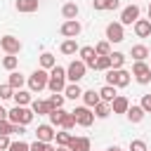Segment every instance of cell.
I'll return each instance as SVG.
<instances>
[{
	"mask_svg": "<svg viewBox=\"0 0 151 151\" xmlns=\"http://www.w3.org/2000/svg\"><path fill=\"white\" fill-rule=\"evenodd\" d=\"M47 87H50L52 92H64V87H66V68H61V66H52V68H50Z\"/></svg>",
	"mask_w": 151,
	"mask_h": 151,
	"instance_id": "6da1fadb",
	"label": "cell"
},
{
	"mask_svg": "<svg viewBox=\"0 0 151 151\" xmlns=\"http://www.w3.org/2000/svg\"><path fill=\"white\" fill-rule=\"evenodd\" d=\"M7 120L14 125H28L33 120V111L26 106H14L12 111H7Z\"/></svg>",
	"mask_w": 151,
	"mask_h": 151,
	"instance_id": "7a4b0ae2",
	"label": "cell"
},
{
	"mask_svg": "<svg viewBox=\"0 0 151 151\" xmlns=\"http://www.w3.org/2000/svg\"><path fill=\"white\" fill-rule=\"evenodd\" d=\"M130 76H132V73H127L125 68H109V73H106V85L125 87V85H130Z\"/></svg>",
	"mask_w": 151,
	"mask_h": 151,
	"instance_id": "3957f363",
	"label": "cell"
},
{
	"mask_svg": "<svg viewBox=\"0 0 151 151\" xmlns=\"http://www.w3.org/2000/svg\"><path fill=\"white\" fill-rule=\"evenodd\" d=\"M47 80H50V73H47L45 68L33 71L31 78H28V87H31V92H40V90H45V87H47Z\"/></svg>",
	"mask_w": 151,
	"mask_h": 151,
	"instance_id": "277c9868",
	"label": "cell"
},
{
	"mask_svg": "<svg viewBox=\"0 0 151 151\" xmlns=\"http://www.w3.org/2000/svg\"><path fill=\"white\" fill-rule=\"evenodd\" d=\"M85 71H87L85 61H83V59H76V61L68 64V68H66V78H68L71 83H80V80L85 78Z\"/></svg>",
	"mask_w": 151,
	"mask_h": 151,
	"instance_id": "5b68a950",
	"label": "cell"
},
{
	"mask_svg": "<svg viewBox=\"0 0 151 151\" xmlns=\"http://www.w3.org/2000/svg\"><path fill=\"white\" fill-rule=\"evenodd\" d=\"M132 76H134V80H137L139 85L151 83V68H149V64H146V61H134V64H132Z\"/></svg>",
	"mask_w": 151,
	"mask_h": 151,
	"instance_id": "8992f818",
	"label": "cell"
},
{
	"mask_svg": "<svg viewBox=\"0 0 151 151\" xmlns=\"http://www.w3.org/2000/svg\"><path fill=\"white\" fill-rule=\"evenodd\" d=\"M76 116V125H83V127H90L94 123V111L90 106H78L76 111H71Z\"/></svg>",
	"mask_w": 151,
	"mask_h": 151,
	"instance_id": "52a82bcc",
	"label": "cell"
},
{
	"mask_svg": "<svg viewBox=\"0 0 151 151\" xmlns=\"http://www.w3.org/2000/svg\"><path fill=\"white\" fill-rule=\"evenodd\" d=\"M80 31H83V26H80L78 19H66V21L61 24V28H59V33H61L64 38H78Z\"/></svg>",
	"mask_w": 151,
	"mask_h": 151,
	"instance_id": "ba28073f",
	"label": "cell"
},
{
	"mask_svg": "<svg viewBox=\"0 0 151 151\" xmlns=\"http://www.w3.org/2000/svg\"><path fill=\"white\" fill-rule=\"evenodd\" d=\"M106 38H109V42H123V40H125L123 24H120V21H111V24L106 26Z\"/></svg>",
	"mask_w": 151,
	"mask_h": 151,
	"instance_id": "9c48e42d",
	"label": "cell"
},
{
	"mask_svg": "<svg viewBox=\"0 0 151 151\" xmlns=\"http://www.w3.org/2000/svg\"><path fill=\"white\" fill-rule=\"evenodd\" d=\"M0 47H2L7 54H19V50H21V40L14 38V35H2V38H0Z\"/></svg>",
	"mask_w": 151,
	"mask_h": 151,
	"instance_id": "30bf717a",
	"label": "cell"
},
{
	"mask_svg": "<svg viewBox=\"0 0 151 151\" xmlns=\"http://www.w3.org/2000/svg\"><path fill=\"white\" fill-rule=\"evenodd\" d=\"M139 5H127L123 12H120V24L123 26H127V24H134L137 19H139Z\"/></svg>",
	"mask_w": 151,
	"mask_h": 151,
	"instance_id": "8fae6325",
	"label": "cell"
},
{
	"mask_svg": "<svg viewBox=\"0 0 151 151\" xmlns=\"http://www.w3.org/2000/svg\"><path fill=\"white\" fill-rule=\"evenodd\" d=\"M78 54H80V59L85 61V66H87V68H94V61H97V52H94V47L85 45V47H80V50H78Z\"/></svg>",
	"mask_w": 151,
	"mask_h": 151,
	"instance_id": "7c38bea8",
	"label": "cell"
},
{
	"mask_svg": "<svg viewBox=\"0 0 151 151\" xmlns=\"http://www.w3.org/2000/svg\"><path fill=\"white\" fill-rule=\"evenodd\" d=\"M132 26H134L137 38H149V35H151V21H149V19H137Z\"/></svg>",
	"mask_w": 151,
	"mask_h": 151,
	"instance_id": "4fadbf2b",
	"label": "cell"
},
{
	"mask_svg": "<svg viewBox=\"0 0 151 151\" xmlns=\"http://www.w3.org/2000/svg\"><path fill=\"white\" fill-rule=\"evenodd\" d=\"M38 5H40V0H17V2H14L17 12H26V14L35 12V9H38Z\"/></svg>",
	"mask_w": 151,
	"mask_h": 151,
	"instance_id": "5bb4252c",
	"label": "cell"
},
{
	"mask_svg": "<svg viewBox=\"0 0 151 151\" xmlns=\"http://www.w3.org/2000/svg\"><path fill=\"white\" fill-rule=\"evenodd\" d=\"M35 139H40V142H52V139H54V130H52V125H38V130H35Z\"/></svg>",
	"mask_w": 151,
	"mask_h": 151,
	"instance_id": "9a60e30c",
	"label": "cell"
},
{
	"mask_svg": "<svg viewBox=\"0 0 151 151\" xmlns=\"http://www.w3.org/2000/svg\"><path fill=\"white\" fill-rule=\"evenodd\" d=\"M127 106H130V101H127V97H123V94H118V97L111 101V111H113V113H125Z\"/></svg>",
	"mask_w": 151,
	"mask_h": 151,
	"instance_id": "2e32d148",
	"label": "cell"
},
{
	"mask_svg": "<svg viewBox=\"0 0 151 151\" xmlns=\"http://www.w3.org/2000/svg\"><path fill=\"white\" fill-rule=\"evenodd\" d=\"M31 111L38 113V116H50L52 106H50V101H40V99H35V101H31Z\"/></svg>",
	"mask_w": 151,
	"mask_h": 151,
	"instance_id": "e0dca14e",
	"label": "cell"
},
{
	"mask_svg": "<svg viewBox=\"0 0 151 151\" xmlns=\"http://www.w3.org/2000/svg\"><path fill=\"white\" fill-rule=\"evenodd\" d=\"M125 113H127V118H130V123H142V118H144V113H146V111H144L142 106H137V104H132V106H127V111H125Z\"/></svg>",
	"mask_w": 151,
	"mask_h": 151,
	"instance_id": "ac0fdd59",
	"label": "cell"
},
{
	"mask_svg": "<svg viewBox=\"0 0 151 151\" xmlns=\"http://www.w3.org/2000/svg\"><path fill=\"white\" fill-rule=\"evenodd\" d=\"M71 151H90V139L87 137H73L68 144Z\"/></svg>",
	"mask_w": 151,
	"mask_h": 151,
	"instance_id": "d6986e66",
	"label": "cell"
},
{
	"mask_svg": "<svg viewBox=\"0 0 151 151\" xmlns=\"http://www.w3.org/2000/svg\"><path fill=\"white\" fill-rule=\"evenodd\" d=\"M116 97H118V92H116V87H113V85H104V87L99 90V99H101V101H106V104H111Z\"/></svg>",
	"mask_w": 151,
	"mask_h": 151,
	"instance_id": "ffe728a7",
	"label": "cell"
},
{
	"mask_svg": "<svg viewBox=\"0 0 151 151\" xmlns=\"http://www.w3.org/2000/svg\"><path fill=\"white\" fill-rule=\"evenodd\" d=\"M66 113H68V111H64V106H61V109H52V111H50V123H52L54 127H61Z\"/></svg>",
	"mask_w": 151,
	"mask_h": 151,
	"instance_id": "44dd1931",
	"label": "cell"
},
{
	"mask_svg": "<svg viewBox=\"0 0 151 151\" xmlns=\"http://www.w3.org/2000/svg\"><path fill=\"white\" fill-rule=\"evenodd\" d=\"M130 54H132L134 61H144V59L149 57V47H146V45H134V47L130 50Z\"/></svg>",
	"mask_w": 151,
	"mask_h": 151,
	"instance_id": "7402d4cb",
	"label": "cell"
},
{
	"mask_svg": "<svg viewBox=\"0 0 151 151\" xmlns=\"http://www.w3.org/2000/svg\"><path fill=\"white\" fill-rule=\"evenodd\" d=\"M80 97H83L85 106H90V109H94V104H99V101H101V99H99V92H94V90H87V92H83Z\"/></svg>",
	"mask_w": 151,
	"mask_h": 151,
	"instance_id": "603a6c76",
	"label": "cell"
},
{
	"mask_svg": "<svg viewBox=\"0 0 151 151\" xmlns=\"http://www.w3.org/2000/svg\"><path fill=\"white\" fill-rule=\"evenodd\" d=\"M80 47H78V42H76V38H66L64 42H61V54H76Z\"/></svg>",
	"mask_w": 151,
	"mask_h": 151,
	"instance_id": "cb8c5ba5",
	"label": "cell"
},
{
	"mask_svg": "<svg viewBox=\"0 0 151 151\" xmlns=\"http://www.w3.org/2000/svg\"><path fill=\"white\" fill-rule=\"evenodd\" d=\"M78 12H80V9H78V5H76V2H66V5L61 7L64 19H76V17H78Z\"/></svg>",
	"mask_w": 151,
	"mask_h": 151,
	"instance_id": "d4e9b609",
	"label": "cell"
},
{
	"mask_svg": "<svg viewBox=\"0 0 151 151\" xmlns=\"http://www.w3.org/2000/svg\"><path fill=\"white\" fill-rule=\"evenodd\" d=\"M52 66H57V59H54V54H50V52H42V54H40V68L50 71Z\"/></svg>",
	"mask_w": 151,
	"mask_h": 151,
	"instance_id": "484cf974",
	"label": "cell"
},
{
	"mask_svg": "<svg viewBox=\"0 0 151 151\" xmlns=\"http://www.w3.org/2000/svg\"><path fill=\"white\" fill-rule=\"evenodd\" d=\"M14 101H17V106H26V104H31V92H26V90H17V92H14Z\"/></svg>",
	"mask_w": 151,
	"mask_h": 151,
	"instance_id": "4316f807",
	"label": "cell"
},
{
	"mask_svg": "<svg viewBox=\"0 0 151 151\" xmlns=\"http://www.w3.org/2000/svg\"><path fill=\"white\" fill-rule=\"evenodd\" d=\"M109 113H111V104H106V101L94 104V118H106Z\"/></svg>",
	"mask_w": 151,
	"mask_h": 151,
	"instance_id": "83f0119b",
	"label": "cell"
},
{
	"mask_svg": "<svg viewBox=\"0 0 151 151\" xmlns=\"http://www.w3.org/2000/svg\"><path fill=\"white\" fill-rule=\"evenodd\" d=\"M54 139H57V146H68L71 139H73V134L68 130H64V132H54Z\"/></svg>",
	"mask_w": 151,
	"mask_h": 151,
	"instance_id": "f1b7e54d",
	"label": "cell"
},
{
	"mask_svg": "<svg viewBox=\"0 0 151 151\" xmlns=\"http://www.w3.org/2000/svg\"><path fill=\"white\" fill-rule=\"evenodd\" d=\"M28 151H57L50 142H40V139H35L33 144H28Z\"/></svg>",
	"mask_w": 151,
	"mask_h": 151,
	"instance_id": "f546056e",
	"label": "cell"
},
{
	"mask_svg": "<svg viewBox=\"0 0 151 151\" xmlns=\"http://www.w3.org/2000/svg\"><path fill=\"white\" fill-rule=\"evenodd\" d=\"M94 52H97V57H109V54H111V42H109V40L97 42V45H94Z\"/></svg>",
	"mask_w": 151,
	"mask_h": 151,
	"instance_id": "4dcf8cb0",
	"label": "cell"
},
{
	"mask_svg": "<svg viewBox=\"0 0 151 151\" xmlns=\"http://www.w3.org/2000/svg\"><path fill=\"white\" fill-rule=\"evenodd\" d=\"M64 94H66L68 99H78V97L83 94V90L78 87V83H71V85H66V87H64Z\"/></svg>",
	"mask_w": 151,
	"mask_h": 151,
	"instance_id": "1f68e13d",
	"label": "cell"
},
{
	"mask_svg": "<svg viewBox=\"0 0 151 151\" xmlns=\"http://www.w3.org/2000/svg\"><path fill=\"white\" fill-rule=\"evenodd\" d=\"M109 57H111V68H123V64H125V54L123 52H111Z\"/></svg>",
	"mask_w": 151,
	"mask_h": 151,
	"instance_id": "d6a6232c",
	"label": "cell"
},
{
	"mask_svg": "<svg viewBox=\"0 0 151 151\" xmlns=\"http://www.w3.org/2000/svg\"><path fill=\"white\" fill-rule=\"evenodd\" d=\"M7 83L12 85V90H21V85H24V76H21V73H17V71H12Z\"/></svg>",
	"mask_w": 151,
	"mask_h": 151,
	"instance_id": "836d02e7",
	"label": "cell"
},
{
	"mask_svg": "<svg viewBox=\"0 0 151 151\" xmlns=\"http://www.w3.org/2000/svg\"><path fill=\"white\" fill-rule=\"evenodd\" d=\"M109 68H111V57H97L94 71H109Z\"/></svg>",
	"mask_w": 151,
	"mask_h": 151,
	"instance_id": "e575fe53",
	"label": "cell"
},
{
	"mask_svg": "<svg viewBox=\"0 0 151 151\" xmlns=\"http://www.w3.org/2000/svg\"><path fill=\"white\" fill-rule=\"evenodd\" d=\"M17 64H19V59H17L14 54H7V57L2 59V66H5L7 71H14V68H17Z\"/></svg>",
	"mask_w": 151,
	"mask_h": 151,
	"instance_id": "d590c367",
	"label": "cell"
},
{
	"mask_svg": "<svg viewBox=\"0 0 151 151\" xmlns=\"http://www.w3.org/2000/svg\"><path fill=\"white\" fill-rule=\"evenodd\" d=\"M47 101H50V106H52V109H61V106H64V97H61V92H54Z\"/></svg>",
	"mask_w": 151,
	"mask_h": 151,
	"instance_id": "8d00e7d4",
	"label": "cell"
},
{
	"mask_svg": "<svg viewBox=\"0 0 151 151\" xmlns=\"http://www.w3.org/2000/svg\"><path fill=\"white\" fill-rule=\"evenodd\" d=\"M9 97H14V90H12V85H9V83L0 85V99H9Z\"/></svg>",
	"mask_w": 151,
	"mask_h": 151,
	"instance_id": "74e56055",
	"label": "cell"
},
{
	"mask_svg": "<svg viewBox=\"0 0 151 151\" xmlns=\"http://www.w3.org/2000/svg\"><path fill=\"white\" fill-rule=\"evenodd\" d=\"M61 127H64V130H73V127H76V116H73V113H66Z\"/></svg>",
	"mask_w": 151,
	"mask_h": 151,
	"instance_id": "f35d334b",
	"label": "cell"
},
{
	"mask_svg": "<svg viewBox=\"0 0 151 151\" xmlns=\"http://www.w3.org/2000/svg\"><path fill=\"white\" fill-rule=\"evenodd\" d=\"M12 130H14V123H9L7 118L0 120V134H12Z\"/></svg>",
	"mask_w": 151,
	"mask_h": 151,
	"instance_id": "ab89813d",
	"label": "cell"
},
{
	"mask_svg": "<svg viewBox=\"0 0 151 151\" xmlns=\"http://www.w3.org/2000/svg\"><path fill=\"white\" fill-rule=\"evenodd\" d=\"M7 151H28V144L21 142V139H19V142H9V149H7Z\"/></svg>",
	"mask_w": 151,
	"mask_h": 151,
	"instance_id": "60d3db41",
	"label": "cell"
},
{
	"mask_svg": "<svg viewBox=\"0 0 151 151\" xmlns=\"http://www.w3.org/2000/svg\"><path fill=\"white\" fill-rule=\"evenodd\" d=\"M130 151H146V144L142 139H132L130 142Z\"/></svg>",
	"mask_w": 151,
	"mask_h": 151,
	"instance_id": "b9f144b4",
	"label": "cell"
},
{
	"mask_svg": "<svg viewBox=\"0 0 151 151\" xmlns=\"http://www.w3.org/2000/svg\"><path fill=\"white\" fill-rule=\"evenodd\" d=\"M92 7L99 9V12L101 9H109V0H92Z\"/></svg>",
	"mask_w": 151,
	"mask_h": 151,
	"instance_id": "7bdbcfd3",
	"label": "cell"
},
{
	"mask_svg": "<svg viewBox=\"0 0 151 151\" xmlns=\"http://www.w3.org/2000/svg\"><path fill=\"white\" fill-rule=\"evenodd\" d=\"M139 106H142V109H144V111L149 113V111H151V94H144V97H142V104H139Z\"/></svg>",
	"mask_w": 151,
	"mask_h": 151,
	"instance_id": "ee69618b",
	"label": "cell"
},
{
	"mask_svg": "<svg viewBox=\"0 0 151 151\" xmlns=\"http://www.w3.org/2000/svg\"><path fill=\"white\" fill-rule=\"evenodd\" d=\"M9 149V134H0V151Z\"/></svg>",
	"mask_w": 151,
	"mask_h": 151,
	"instance_id": "f6af8a7d",
	"label": "cell"
},
{
	"mask_svg": "<svg viewBox=\"0 0 151 151\" xmlns=\"http://www.w3.org/2000/svg\"><path fill=\"white\" fill-rule=\"evenodd\" d=\"M12 132H17L19 137H21V134H26V125H14V130H12Z\"/></svg>",
	"mask_w": 151,
	"mask_h": 151,
	"instance_id": "bcb514c9",
	"label": "cell"
},
{
	"mask_svg": "<svg viewBox=\"0 0 151 151\" xmlns=\"http://www.w3.org/2000/svg\"><path fill=\"white\" fill-rule=\"evenodd\" d=\"M120 7V0H109V9H118Z\"/></svg>",
	"mask_w": 151,
	"mask_h": 151,
	"instance_id": "7dc6e473",
	"label": "cell"
},
{
	"mask_svg": "<svg viewBox=\"0 0 151 151\" xmlns=\"http://www.w3.org/2000/svg\"><path fill=\"white\" fill-rule=\"evenodd\" d=\"M5 118H7V111H5L2 106H0V120H5Z\"/></svg>",
	"mask_w": 151,
	"mask_h": 151,
	"instance_id": "c3c4849f",
	"label": "cell"
},
{
	"mask_svg": "<svg viewBox=\"0 0 151 151\" xmlns=\"http://www.w3.org/2000/svg\"><path fill=\"white\" fill-rule=\"evenodd\" d=\"M57 151H71L68 146H57Z\"/></svg>",
	"mask_w": 151,
	"mask_h": 151,
	"instance_id": "681fc988",
	"label": "cell"
},
{
	"mask_svg": "<svg viewBox=\"0 0 151 151\" xmlns=\"http://www.w3.org/2000/svg\"><path fill=\"white\" fill-rule=\"evenodd\" d=\"M106 151H123L120 146H111V149H106Z\"/></svg>",
	"mask_w": 151,
	"mask_h": 151,
	"instance_id": "f907efd6",
	"label": "cell"
},
{
	"mask_svg": "<svg viewBox=\"0 0 151 151\" xmlns=\"http://www.w3.org/2000/svg\"><path fill=\"white\" fill-rule=\"evenodd\" d=\"M149 21H151V5H149Z\"/></svg>",
	"mask_w": 151,
	"mask_h": 151,
	"instance_id": "816d5d0a",
	"label": "cell"
},
{
	"mask_svg": "<svg viewBox=\"0 0 151 151\" xmlns=\"http://www.w3.org/2000/svg\"><path fill=\"white\" fill-rule=\"evenodd\" d=\"M149 68H151V64H149Z\"/></svg>",
	"mask_w": 151,
	"mask_h": 151,
	"instance_id": "f5cc1de1",
	"label": "cell"
},
{
	"mask_svg": "<svg viewBox=\"0 0 151 151\" xmlns=\"http://www.w3.org/2000/svg\"><path fill=\"white\" fill-rule=\"evenodd\" d=\"M146 151H149V149H146Z\"/></svg>",
	"mask_w": 151,
	"mask_h": 151,
	"instance_id": "db71d44e",
	"label": "cell"
}]
</instances>
